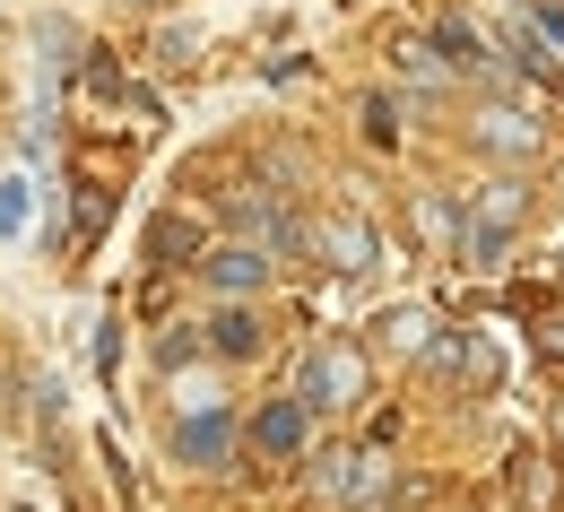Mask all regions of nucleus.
Returning a JSON list of instances; mask_svg holds the SVG:
<instances>
[{"label": "nucleus", "mask_w": 564, "mask_h": 512, "mask_svg": "<svg viewBox=\"0 0 564 512\" xmlns=\"http://www.w3.org/2000/svg\"><path fill=\"white\" fill-rule=\"evenodd\" d=\"M304 400H356V357H339V348H322V357H304Z\"/></svg>", "instance_id": "1"}, {"label": "nucleus", "mask_w": 564, "mask_h": 512, "mask_svg": "<svg viewBox=\"0 0 564 512\" xmlns=\"http://www.w3.org/2000/svg\"><path fill=\"white\" fill-rule=\"evenodd\" d=\"M226 443H235V426H226V417H192V426H183V435H174V451H183V460H200V469H209V460H226Z\"/></svg>", "instance_id": "2"}, {"label": "nucleus", "mask_w": 564, "mask_h": 512, "mask_svg": "<svg viewBox=\"0 0 564 512\" xmlns=\"http://www.w3.org/2000/svg\"><path fill=\"white\" fill-rule=\"evenodd\" d=\"M252 435H261V451H295V443H304V408H295V400L261 408V426H252Z\"/></svg>", "instance_id": "3"}, {"label": "nucleus", "mask_w": 564, "mask_h": 512, "mask_svg": "<svg viewBox=\"0 0 564 512\" xmlns=\"http://www.w3.org/2000/svg\"><path fill=\"white\" fill-rule=\"evenodd\" d=\"M209 279H217V287H261V279H270V261H261V252L243 243V252H217V261H209Z\"/></svg>", "instance_id": "4"}, {"label": "nucleus", "mask_w": 564, "mask_h": 512, "mask_svg": "<svg viewBox=\"0 0 564 512\" xmlns=\"http://www.w3.org/2000/svg\"><path fill=\"white\" fill-rule=\"evenodd\" d=\"M26 209H35V183H26V174H9V183H0V243H18V235H26Z\"/></svg>", "instance_id": "5"}, {"label": "nucleus", "mask_w": 564, "mask_h": 512, "mask_svg": "<svg viewBox=\"0 0 564 512\" xmlns=\"http://www.w3.org/2000/svg\"><path fill=\"white\" fill-rule=\"evenodd\" d=\"M209 330H217V357H252V348H261V322H252V313H217Z\"/></svg>", "instance_id": "6"}, {"label": "nucleus", "mask_w": 564, "mask_h": 512, "mask_svg": "<svg viewBox=\"0 0 564 512\" xmlns=\"http://www.w3.org/2000/svg\"><path fill=\"white\" fill-rule=\"evenodd\" d=\"M434 44H443V53H452V62H478V35H469V26H460V18H443V35H434Z\"/></svg>", "instance_id": "7"}]
</instances>
